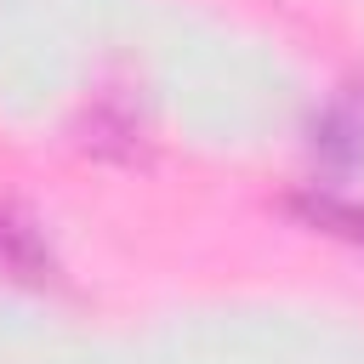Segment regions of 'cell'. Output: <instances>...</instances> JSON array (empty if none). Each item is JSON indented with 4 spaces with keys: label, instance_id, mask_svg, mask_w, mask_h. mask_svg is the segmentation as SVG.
<instances>
[{
    "label": "cell",
    "instance_id": "cell-1",
    "mask_svg": "<svg viewBox=\"0 0 364 364\" xmlns=\"http://www.w3.org/2000/svg\"><path fill=\"white\" fill-rule=\"evenodd\" d=\"M318 148L336 159V165H358L364 159V85L341 91L324 119H318Z\"/></svg>",
    "mask_w": 364,
    "mask_h": 364
},
{
    "label": "cell",
    "instance_id": "cell-2",
    "mask_svg": "<svg viewBox=\"0 0 364 364\" xmlns=\"http://www.w3.org/2000/svg\"><path fill=\"white\" fill-rule=\"evenodd\" d=\"M0 273L17 279V284H51V279H57L51 250H46L11 210H0Z\"/></svg>",
    "mask_w": 364,
    "mask_h": 364
},
{
    "label": "cell",
    "instance_id": "cell-3",
    "mask_svg": "<svg viewBox=\"0 0 364 364\" xmlns=\"http://www.w3.org/2000/svg\"><path fill=\"white\" fill-rule=\"evenodd\" d=\"M290 210H296L301 222L336 233V239L364 245V205H353V199H336V193H301V199H290Z\"/></svg>",
    "mask_w": 364,
    "mask_h": 364
}]
</instances>
